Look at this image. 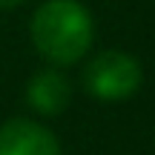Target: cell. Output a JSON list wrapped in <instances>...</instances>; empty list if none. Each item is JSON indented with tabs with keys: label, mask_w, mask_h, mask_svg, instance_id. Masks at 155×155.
<instances>
[{
	"label": "cell",
	"mask_w": 155,
	"mask_h": 155,
	"mask_svg": "<svg viewBox=\"0 0 155 155\" xmlns=\"http://www.w3.org/2000/svg\"><path fill=\"white\" fill-rule=\"evenodd\" d=\"M32 43L55 66L78 63L92 46V17L78 0H46L32 15Z\"/></svg>",
	"instance_id": "6da1fadb"
},
{
	"label": "cell",
	"mask_w": 155,
	"mask_h": 155,
	"mask_svg": "<svg viewBox=\"0 0 155 155\" xmlns=\"http://www.w3.org/2000/svg\"><path fill=\"white\" fill-rule=\"evenodd\" d=\"M83 86L101 101H124L141 86V63L127 52H101L83 69Z\"/></svg>",
	"instance_id": "7a4b0ae2"
},
{
	"label": "cell",
	"mask_w": 155,
	"mask_h": 155,
	"mask_svg": "<svg viewBox=\"0 0 155 155\" xmlns=\"http://www.w3.org/2000/svg\"><path fill=\"white\" fill-rule=\"evenodd\" d=\"M0 155H61V144L43 124L12 118L0 127Z\"/></svg>",
	"instance_id": "3957f363"
},
{
	"label": "cell",
	"mask_w": 155,
	"mask_h": 155,
	"mask_svg": "<svg viewBox=\"0 0 155 155\" xmlns=\"http://www.w3.org/2000/svg\"><path fill=\"white\" fill-rule=\"evenodd\" d=\"M72 98V86L58 69H43L29 81L26 86V101L35 112L40 115H61L69 106Z\"/></svg>",
	"instance_id": "277c9868"
},
{
	"label": "cell",
	"mask_w": 155,
	"mask_h": 155,
	"mask_svg": "<svg viewBox=\"0 0 155 155\" xmlns=\"http://www.w3.org/2000/svg\"><path fill=\"white\" fill-rule=\"evenodd\" d=\"M23 0H0V9H12V6H20Z\"/></svg>",
	"instance_id": "5b68a950"
}]
</instances>
